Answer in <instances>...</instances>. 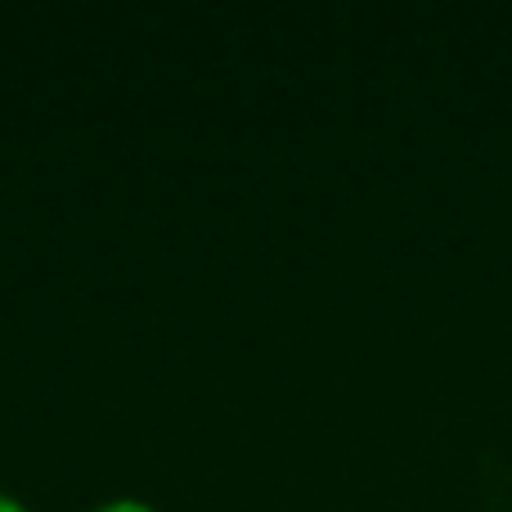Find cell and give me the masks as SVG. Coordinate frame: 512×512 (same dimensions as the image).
<instances>
[{"label":"cell","mask_w":512,"mask_h":512,"mask_svg":"<svg viewBox=\"0 0 512 512\" xmlns=\"http://www.w3.org/2000/svg\"><path fill=\"white\" fill-rule=\"evenodd\" d=\"M95 512H153L149 504H140V499H113V504L95 508Z\"/></svg>","instance_id":"1"},{"label":"cell","mask_w":512,"mask_h":512,"mask_svg":"<svg viewBox=\"0 0 512 512\" xmlns=\"http://www.w3.org/2000/svg\"><path fill=\"white\" fill-rule=\"evenodd\" d=\"M0 512H27L23 504H18V499L14 495H0Z\"/></svg>","instance_id":"2"}]
</instances>
